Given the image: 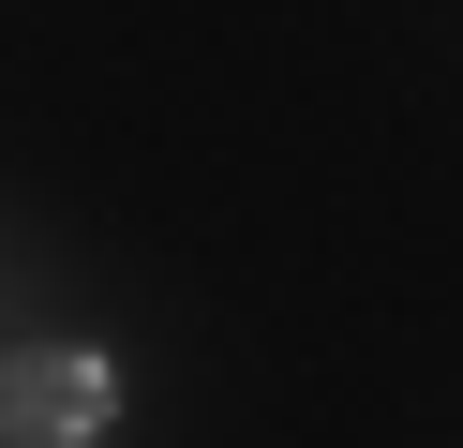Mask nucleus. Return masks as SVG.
<instances>
[{
    "label": "nucleus",
    "instance_id": "obj_1",
    "mask_svg": "<svg viewBox=\"0 0 463 448\" xmlns=\"http://www.w3.org/2000/svg\"><path fill=\"white\" fill-rule=\"evenodd\" d=\"M0 434L15 448H90L105 434V358H61V344L0 358Z\"/></svg>",
    "mask_w": 463,
    "mask_h": 448
}]
</instances>
